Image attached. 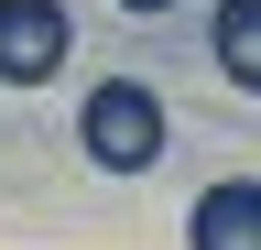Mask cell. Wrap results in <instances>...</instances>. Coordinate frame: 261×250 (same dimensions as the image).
<instances>
[{
	"label": "cell",
	"instance_id": "4",
	"mask_svg": "<svg viewBox=\"0 0 261 250\" xmlns=\"http://www.w3.org/2000/svg\"><path fill=\"white\" fill-rule=\"evenodd\" d=\"M207 54H218V76H228V87H250V98H261V0H218Z\"/></svg>",
	"mask_w": 261,
	"mask_h": 250
},
{
	"label": "cell",
	"instance_id": "1",
	"mask_svg": "<svg viewBox=\"0 0 261 250\" xmlns=\"http://www.w3.org/2000/svg\"><path fill=\"white\" fill-rule=\"evenodd\" d=\"M76 142L98 174H152L163 142H174V120H163V87L152 76H98L87 109H76Z\"/></svg>",
	"mask_w": 261,
	"mask_h": 250
},
{
	"label": "cell",
	"instance_id": "2",
	"mask_svg": "<svg viewBox=\"0 0 261 250\" xmlns=\"http://www.w3.org/2000/svg\"><path fill=\"white\" fill-rule=\"evenodd\" d=\"M65 66V0H0V87H44Z\"/></svg>",
	"mask_w": 261,
	"mask_h": 250
},
{
	"label": "cell",
	"instance_id": "5",
	"mask_svg": "<svg viewBox=\"0 0 261 250\" xmlns=\"http://www.w3.org/2000/svg\"><path fill=\"white\" fill-rule=\"evenodd\" d=\"M120 11H174V0H120Z\"/></svg>",
	"mask_w": 261,
	"mask_h": 250
},
{
	"label": "cell",
	"instance_id": "3",
	"mask_svg": "<svg viewBox=\"0 0 261 250\" xmlns=\"http://www.w3.org/2000/svg\"><path fill=\"white\" fill-rule=\"evenodd\" d=\"M185 250H261V174H218L185 217Z\"/></svg>",
	"mask_w": 261,
	"mask_h": 250
}]
</instances>
